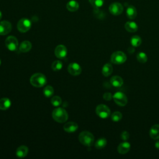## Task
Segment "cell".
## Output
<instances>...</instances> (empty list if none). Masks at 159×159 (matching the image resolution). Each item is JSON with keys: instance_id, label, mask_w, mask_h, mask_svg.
<instances>
[{"instance_id": "obj_1", "label": "cell", "mask_w": 159, "mask_h": 159, "mask_svg": "<svg viewBox=\"0 0 159 159\" xmlns=\"http://www.w3.org/2000/svg\"><path fill=\"white\" fill-rule=\"evenodd\" d=\"M52 116L53 119L59 123H63L66 122L68 118V112L65 109L61 107L54 109L52 111Z\"/></svg>"}, {"instance_id": "obj_2", "label": "cell", "mask_w": 159, "mask_h": 159, "mask_svg": "<svg viewBox=\"0 0 159 159\" xmlns=\"http://www.w3.org/2000/svg\"><path fill=\"white\" fill-rule=\"evenodd\" d=\"M46 76L40 73H37L32 75L30 78V84L36 88H41L47 83Z\"/></svg>"}, {"instance_id": "obj_3", "label": "cell", "mask_w": 159, "mask_h": 159, "mask_svg": "<svg viewBox=\"0 0 159 159\" xmlns=\"http://www.w3.org/2000/svg\"><path fill=\"white\" fill-rule=\"evenodd\" d=\"M78 139L81 144L87 147L92 146L94 141V135L88 131L81 132L79 135Z\"/></svg>"}, {"instance_id": "obj_4", "label": "cell", "mask_w": 159, "mask_h": 159, "mask_svg": "<svg viewBox=\"0 0 159 159\" xmlns=\"http://www.w3.org/2000/svg\"><path fill=\"white\" fill-rule=\"evenodd\" d=\"M127 60L126 55L121 51H116L111 56V61L116 65H120L124 63Z\"/></svg>"}, {"instance_id": "obj_5", "label": "cell", "mask_w": 159, "mask_h": 159, "mask_svg": "<svg viewBox=\"0 0 159 159\" xmlns=\"http://www.w3.org/2000/svg\"><path fill=\"white\" fill-rule=\"evenodd\" d=\"M112 98L115 103L119 106H125L127 103V98L126 95L121 91L115 93L112 96Z\"/></svg>"}, {"instance_id": "obj_6", "label": "cell", "mask_w": 159, "mask_h": 159, "mask_svg": "<svg viewBox=\"0 0 159 159\" xmlns=\"http://www.w3.org/2000/svg\"><path fill=\"white\" fill-rule=\"evenodd\" d=\"M96 113L101 119H106L111 115L109 108L104 104H99L96 108Z\"/></svg>"}, {"instance_id": "obj_7", "label": "cell", "mask_w": 159, "mask_h": 159, "mask_svg": "<svg viewBox=\"0 0 159 159\" xmlns=\"http://www.w3.org/2000/svg\"><path fill=\"white\" fill-rule=\"evenodd\" d=\"M32 24L29 19L27 18H22L20 19L17 24V28L18 30L22 33L27 32L31 27Z\"/></svg>"}, {"instance_id": "obj_8", "label": "cell", "mask_w": 159, "mask_h": 159, "mask_svg": "<svg viewBox=\"0 0 159 159\" xmlns=\"http://www.w3.org/2000/svg\"><path fill=\"white\" fill-rule=\"evenodd\" d=\"M6 47L10 51H16L18 48V40L14 36H9L5 41Z\"/></svg>"}, {"instance_id": "obj_9", "label": "cell", "mask_w": 159, "mask_h": 159, "mask_svg": "<svg viewBox=\"0 0 159 159\" xmlns=\"http://www.w3.org/2000/svg\"><path fill=\"white\" fill-rule=\"evenodd\" d=\"M123 6L118 2L111 3L109 7V12L114 16H119L123 12Z\"/></svg>"}, {"instance_id": "obj_10", "label": "cell", "mask_w": 159, "mask_h": 159, "mask_svg": "<svg viewBox=\"0 0 159 159\" xmlns=\"http://www.w3.org/2000/svg\"><path fill=\"white\" fill-rule=\"evenodd\" d=\"M68 71L73 76H78L82 71L81 66L77 63H71L68 66Z\"/></svg>"}, {"instance_id": "obj_11", "label": "cell", "mask_w": 159, "mask_h": 159, "mask_svg": "<svg viewBox=\"0 0 159 159\" xmlns=\"http://www.w3.org/2000/svg\"><path fill=\"white\" fill-rule=\"evenodd\" d=\"M12 29V25L10 22L2 20L0 22V35H5L9 34Z\"/></svg>"}, {"instance_id": "obj_12", "label": "cell", "mask_w": 159, "mask_h": 159, "mask_svg": "<svg viewBox=\"0 0 159 159\" xmlns=\"http://www.w3.org/2000/svg\"><path fill=\"white\" fill-rule=\"evenodd\" d=\"M55 56L60 59L64 58L67 55V49L63 45H58L55 49Z\"/></svg>"}, {"instance_id": "obj_13", "label": "cell", "mask_w": 159, "mask_h": 159, "mask_svg": "<svg viewBox=\"0 0 159 159\" xmlns=\"http://www.w3.org/2000/svg\"><path fill=\"white\" fill-rule=\"evenodd\" d=\"M130 149V144L128 142L120 143L117 147V152L122 155L126 154Z\"/></svg>"}, {"instance_id": "obj_14", "label": "cell", "mask_w": 159, "mask_h": 159, "mask_svg": "<svg viewBox=\"0 0 159 159\" xmlns=\"http://www.w3.org/2000/svg\"><path fill=\"white\" fill-rule=\"evenodd\" d=\"M110 83L112 86L115 88H119L123 85L124 80L120 76L116 75L111 77L110 80Z\"/></svg>"}, {"instance_id": "obj_15", "label": "cell", "mask_w": 159, "mask_h": 159, "mask_svg": "<svg viewBox=\"0 0 159 159\" xmlns=\"http://www.w3.org/2000/svg\"><path fill=\"white\" fill-rule=\"evenodd\" d=\"M149 135L153 140L159 139V124H155L150 129Z\"/></svg>"}, {"instance_id": "obj_16", "label": "cell", "mask_w": 159, "mask_h": 159, "mask_svg": "<svg viewBox=\"0 0 159 159\" xmlns=\"http://www.w3.org/2000/svg\"><path fill=\"white\" fill-rule=\"evenodd\" d=\"M78 128V125L74 122H68L63 125V129L65 131L68 133L75 132Z\"/></svg>"}, {"instance_id": "obj_17", "label": "cell", "mask_w": 159, "mask_h": 159, "mask_svg": "<svg viewBox=\"0 0 159 159\" xmlns=\"http://www.w3.org/2000/svg\"><path fill=\"white\" fill-rule=\"evenodd\" d=\"M124 27L127 32H130V33L135 32L138 30L137 24L135 22H133V21L127 22L124 25Z\"/></svg>"}, {"instance_id": "obj_18", "label": "cell", "mask_w": 159, "mask_h": 159, "mask_svg": "<svg viewBox=\"0 0 159 159\" xmlns=\"http://www.w3.org/2000/svg\"><path fill=\"white\" fill-rule=\"evenodd\" d=\"M29 148L25 145H21L19 147L16 152V156L19 158H24L28 154Z\"/></svg>"}, {"instance_id": "obj_19", "label": "cell", "mask_w": 159, "mask_h": 159, "mask_svg": "<svg viewBox=\"0 0 159 159\" xmlns=\"http://www.w3.org/2000/svg\"><path fill=\"white\" fill-rule=\"evenodd\" d=\"M19 48L21 52H28L32 48V43L28 40H24L20 43Z\"/></svg>"}, {"instance_id": "obj_20", "label": "cell", "mask_w": 159, "mask_h": 159, "mask_svg": "<svg viewBox=\"0 0 159 159\" xmlns=\"http://www.w3.org/2000/svg\"><path fill=\"white\" fill-rule=\"evenodd\" d=\"M127 17L129 19H134L137 16V10L133 6H129L126 10Z\"/></svg>"}, {"instance_id": "obj_21", "label": "cell", "mask_w": 159, "mask_h": 159, "mask_svg": "<svg viewBox=\"0 0 159 159\" xmlns=\"http://www.w3.org/2000/svg\"><path fill=\"white\" fill-rule=\"evenodd\" d=\"M11 106V101L9 98H3L0 99V109L1 110H7Z\"/></svg>"}, {"instance_id": "obj_22", "label": "cell", "mask_w": 159, "mask_h": 159, "mask_svg": "<svg viewBox=\"0 0 159 159\" xmlns=\"http://www.w3.org/2000/svg\"><path fill=\"white\" fill-rule=\"evenodd\" d=\"M66 9L70 12H75L79 8V4L75 0H71L67 2L66 5Z\"/></svg>"}, {"instance_id": "obj_23", "label": "cell", "mask_w": 159, "mask_h": 159, "mask_svg": "<svg viewBox=\"0 0 159 159\" xmlns=\"http://www.w3.org/2000/svg\"><path fill=\"white\" fill-rule=\"evenodd\" d=\"M112 71H113V67L112 65L109 63H106L102 68V73L106 77H107L109 75H111Z\"/></svg>"}, {"instance_id": "obj_24", "label": "cell", "mask_w": 159, "mask_h": 159, "mask_svg": "<svg viewBox=\"0 0 159 159\" xmlns=\"http://www.w3.org/2000/svg\"><path fill=\"white\" fill-rule=\"evenodd\" d=\"M142 43V39L139 35H134L130 39V44L134 47H138Z\"/></svg>"}, {"instance_id": "obj_25", "label": "cell", "mask_w": 159, "mask_h": 159, "mask_svg": "<svg viewBox=\"0 0 159 159\" xmlns=\"http://www.w3.org/2000/svg\"><path fill=\"white\" fill-rule=\"evenodd\" d=\"M107 144V140L105 138H100L95 142V147L97 149H102L106 147Z\"/></svg>"}, {"instance_id": "obj_26", "label": "cell", "mask_w": 159, "mask_h": 159, "mask_svg": "<svg viewBox=\"0 0 159 159\" xmlns=\"http://www.w3.org/2000/svg\"><path fill=\"white\" fill-rule=\"evenodd\" d=\"M53 93H54V90L53 87L49 85L45 86L43 90V93L44 96L47 98L51 97L53 94Z\"/></svg>"}, {"instance_id": "obj_27", "label": "cell", "mask_w": 159, "mask_h": 159, "mask_svg": "<svg viewBox=\"0 0 159 159\" xmlns=\"http://www.w3.org/2000/svg\"><path fill=\"white\" fill-rule=\"evenodd\" d=\"M137 60L139 62L141 63H145L147 61L148 57L145 53L141 52L137 55Z\"/></svg>"}, {"instance_id": "obj_28", "label": "cell", "mask_w": 159, "mask_h": 159, "mask_svg": "<svg viewBox=\"0 0 159 159\" xmlns=\"http://www.w3.org/2000/svg\"><path fill=\"white\" fill-rule=\"evenodd\" d=\"M63 67V63L60 60H55L54 61L51 66L52 69L53 71H59Z\"/></svg>"}, {"instance_id": "obj_29", "label": "cell", "mask_w": 159, "mask_h": 159, "mask_svg": "<svg viewBox=\"0 0 159 159\" xmlns=\"http://www.w3.org/2000/svg\"><path fill=\"white\" fill-rule=\"evenodd\" d=\"M91 6L95 9H98L102 6L104 0H88Z\"/></svg>"}, {"instance_id": "obj_30", "label": "cell", "mask_w": 159, "mask_h": 159, "mask_svg": "<svg viewBox=\"0 0 159 159\" xmlns=\"http://www.w3.org/2000/svg\"><path fill=\"white\" fill-rule=\"evenodd\" d=\"M111 119L114 122H119L120 121L122 118V114L120 112L116 111L113 112L111 116Z\"/></svg>"}, {"instance_id": "obj_31", "label": "cell", "mask_w": 159, "mask_h": 159, "mask_svg": "<svg viewBox=\"0 0 159 159\" xmlns=\"http://www.w3.org/2000/svg\"><path fill=\"white\" fill-rule=\"evenodd\" d=\"M61 102L62 101H61V98L58 96H55L52 97V98L51 99L52 104L55 107H58V106H60L61 104Z\"/></svg>"}, {"instance_id": "obj_32", "label": "cell", "mask_w": 159, "mask_h": 159, "mask_svg": "<svg viewBox=\"0 0 159 159\" xmlns=\"http://www.w3.org/2000/svg\"><path fill=\"white\" fill-rule=\"evenodd\" d=\"M129 137H130V134H129V133L128 132H127V131H124V132H122L121 133L120 138H121L122 140H124V141L128 140L129 138Z\"/></svg>"}, {"instance_id": "obj_33", "label": "cell", "mask_w": 159, "mask_h": 159, "mask_svg": "<svg viewBox=\"0 0 159 159\" xmlns=\"http://www.w3.org/2000/svg\"><path fill=\"white\" fill-rule=\"evenodd\" d=\"M103 98L106 101H110L112 98V95L110 93H105L103 94Z\"/></svg>"}, {"instance_id": "obj_34", "label": "cell", "mask_w": 159, "mask_h": 159, "mask_svg": "<svg viewBox=\"0 0 159 159\" xmlns=\"http://www.w3.org/2000/svg\"><path fill=\"white\" fill-rule=\"evenodd\" d=\"M155 146L156 148H157V149H158V150H159V140H158L155 142Z\"/></svg>"}, {"instance_id": "obj_35", "label": "cell", "mask_w": 159, "mask_h": 159, "mask_svg": "<svg viewBox=\"0 0 159 159\" xmlns=\"http://www.w3.org/2000/svg\"><path fill=\"white\" fill-rule=\"evenodd\" d=\"M2 12H1V11H0V20L1 19V18H2Z\"/></svg>"}, {"instance_id": "obj_36", "label": "cell", "mask_w": 159, "mask_h": 159, "mask_svg": "<svg viewBox=\"0 0 159 159\" xmlns=\"http://www.w3.org/2000/svg\"><path fill=\"white\" fill-rule=\"evenodd\" d=\"M1 59H0V65H1Z\"/></svg>"}]
</instances>
